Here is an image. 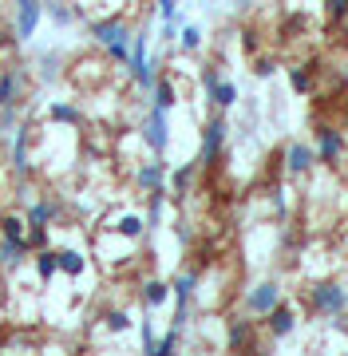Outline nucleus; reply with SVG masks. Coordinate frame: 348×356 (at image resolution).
Listing matches in <instances>:
<instances>
[{
    "instance_id": "1",
    "label": "nucleus",
    "mask_w": 348,
    "mask_h": 356,
    "mask_svg": "<svg viewBox=\"0 0 348 356\" xmlns=\"http://www.w3.org/2000/svg\"><path fill=\"white\" fill-rule=\"evenodd\" d=\"M88 36L99 44V48H107V56L115 60V64L127 67L131 60V40H135V32H131L119 16H107V20H91L88 24Z\"/></svg>"
},
{
    "instance_id": "2",
    "label": "nucleus",
    "mask_w": 348,
    "mask_h": 356,
    "mask_svg": "<svg viewBox=\"0 0 348 356\" xmlns=\"http://www.w3.org/2000/svg\"><path fill=\"white\" fill-rule=\"evenodd\" d=\"M309 309L317 317H340L348 309V289L336 281H317L309 289Z\"/></svg>"
},
{
    "instance_id": "3",
    "label": "nucleus",
    "mask_w": 348,
    "mask_h": 356,
    "mask_svg": "<svg viewBox=\"0 0 348 356\" xmlns=\"http://www.w3.org/2000/svg\"><path fill=\"white\" fill-rule=\"evenodd\" d=\"M28 64H8L0 72V107H24L28 95Z\"/></svg>"
},
{
    "instance_id": "4",
    "label": "nucleus",
    "mask_w": 348,
    "mask_h": 356,
    "mask_svg": "<svg viewBox=\"0 0 348 356\" xmlns=\"http://www.w3.org/2000/svg\"><path fill=\"white\" fill-rule=\"evenodd\" d=\"M226 139H230V123L222 119V115H214L206 123V131H202V151H198V166H214L222 159V151H226Z\"/></svg>"
},
{
    "instance_id": "5",
    "label": "nucleus",
    "mask_w": 348,
    "mask_h": 356,
    "mask_svg": "<svg viewBox=\"0 0 348 356\" xmlns=\"http://www.w3.org/2000/svg\"><path fill=\"white\" fill-rule=\"evenodd\" d=\"M40 20H44V0H13V32L20 44L36 36Z\"/></svg>"
},
{
    "instance_id": "6",
    "label": "nucleus",
    "mask_w": 348,
    "mask_h": 356,
    "mask_svg": "<svg viewBox=\"0 0 348 356\" xmlns=\"http://www.w3.org/2000/svg\"><path fill=\"white\" fill-rule=\"evenodd\" d=\"M194 289H198V273H179L174 277V285H170V297H174V329H186L190 325V301H194Z\"/></svg>"
},
{
    "instance_id": "7",
    "label": "nucleus",
    "mask_w": 348,
    "mask_h": 356,
    "mask_svg": "<svg viewBox=\"0 0 348 356\" xmlns=\"http://www.w3.org/2000/svg\"><path fill=\"white\" fill-rule=\"evenodd\" d=\"M142 143H147L155 154H167V147H170V111H163V107H151V111H147V119H142Z\"/></svg>"
},
{
    "instance_id": "8",
    "label": "nucleus",
    "mask_w": 348,
    "mask_h": 356,
    "mask_svg": "<svg viewBox=\"0 0 348 356\" xmlns=\"http://www.w3.org/2000/svg\"><path fill=\"white\" fill-rule=\"evenodd\" d=\"M273 305H281V285L277 281H258L254 289L245 293V309L258 313V317H265Z\"/></svg>"
},
{
    "instance_id": "9",
    "label": "nucleus",
    "mask_w": 348,
    "mask_h": 356,
    "mask_svg": "<svg viewBox=\"0 0 348 356\" xmlns=\"http://www.w3.org/2000/svg\"><path fill=\"white\" fill-rule=\"evenodd\" d=\"M32 131H28V123H20V127L13 131V151H8V159H13V170L20 178H32Z\"/></svg>"
},
{
    "instance_id": "10",
    "label": "nucleus",
    "mask_w": 348,
    "mask_h": 356,
    "mask_svg": "<svg viewBox=\"0 0 348 356\" xmlns=\"http://www.w3.org/2000/svg\"><path fill=\"white\" fill-rule=\"evenodd\" d=\"M317 163H329V166H336V159L345 154V139H340V131L336 127H329V123H321L317 127Z\"/></svg>"
},
{
    "instance_id": "11",
    "label": "nucleus",
    "mask_w": 348,
    "mask_h": 356,
    "mask_svg": "<svg viewBox=\"0 0 348 356\" xmlns=\"http://www.w3.org/2000/svg\"><path fill=\"white\" fill-rule=\"evenodd\" d=\"M167 163H163V154H155V163H142L139 170H135V186H139L142 194L151 191H167Z\"/></svg>"
},
{
    "instance_id": "12",
    "label": "nucleus",
    "mask_w": 348,
    "mask_h": 356,
    "mask_svg": "<svg viewBox=\"0 0 348 356\" xmlns=\"http://www.w3.org/2000/svg\"><path fill=\"white\" fill-rule=\"evenodd\" d=\"M313 163H317V151H313L309 143H289L285 147V166H289V175H309Z\"/></svg>"
},
{
    "instance_id": "13",
    "label": "nucleus",
    "mask_w": 348,
    "mask_h": 356,
    "mask_svg": "<svg viewBox=\"0 0 348 356\" xmlns=\"http://www.w3.org/2000/svg\"><path fill=\"white\" fill-rule=\"evenodd\" d=\"M24 261H32V250H28V242L0 238V269H4V273H16Z\"/></svg>"
},
{
    "instance_id": "14",
    "label": "nucleus",
    "mask_w": 348,
    "mask_h": 356,
    "mask_svg": "<svg viewBox=\"0 0 348 356\" xmlns=\"http://www.w3.org/2000/svg\"><path fill=\"white\" fill-rule=\"evenodd\" d=\"M44 16L52 20V28H60V32H67L72 24H79V8L76 4H67V0H44Z\"/></svg>"
},
{
    "instance_id": "15",
    "label": "nucleus",
    "mask_w": 348,
    "mask_h": 356,
    "mask_svg": "<svg viewBox=\"0 0 348 356\" xmlns=\"http://www.w3.org/2000/svg\"><path fill=\"white\" fill-rule=\"evenodd\" d=\"M265 329H270L277 341H285V337L297 329V313L289 305H273L270 313H265Z\"/></svg>"
},
{
    "instance_id": "16",
    "label": "nucleus",
    "mask_w": 348,
    "mask_h": 356,
    "mask_svg": "<svg viewBox=\"0 0 348 356\" xmlns=\"http://www.w3.org/2000/svg\"><path fill=\"white\" fill-rule=\"evenodd\" d=\"M139 297H142V305H147V313H155V309H163L170 301V285L163 277H151V281H142Z\"/></svg>"
},
{
    "instance_id": "17",
    "label": "nucleus",
    "mask_w": 348,
    "mask_h": 356,
    "mask_svg": "<svg viewBox=\"0 0 348 356\" xmlns=\"http://www.w3.org/2000/svg\"><path fill=\"white\" fill-rule=\"evenodd\" d=\"M24 218H28V226H52L56 218H60V202H56V198H40V202H28Z\"/></svg>"
},
{
    "instance_id": "18",
    "label": "nucleus",
    "mask_w": 348,
    "mask_h": 356,
    "mask_svg": "<svg viewBox=\"0 0 348 356\" xmlns=\"http://www.w3.org/2000/svg\"><path fill=\"white\" fill-rule=\"evenodd\" d=\"M111 234H119L123 242H139L142 234H147V218L142 214H119L111 222Z\"/></svg>"
},
{
    "instance_id": "19",
    "label": "nucleus",
    "mask_w": 348,
    "mask_h": 356,
    "mask_svg": "<svg viewBox=\"0 0 348 356\" xmlns=\"http://www.w3.org/2000/svg\"><path fill=\"white\" fill-rule=\"evenodd\" d=\"M32 269H36L40 285L56 281V273H60V257H56L52 245H44V250H36V254H32Z\"/></svg>"
},
{
    "instance_id": "20",
    "label": "nucleus",
    "mask_w": 348,
    "mask_h": 356,
    "mask_svg": "<svg viewBox=\"0 0 348 356\" xmlns=\"http://www.w3.org/2000/svg\"><path fill=\"white\" fill-rule=\"evenodd\" d=\"M56 257H60V273H64V277H83V273H88V254H79L72 245H60Z\"/></svg>"
},
{
    "instance_id": "21",
    "label": "nucleus",
    "mask_w": 348,
    "mask_h": 356,
    "mask_svg": "<svg viewBox=\"0 0 348 356\" xmlns=\"http://www.w3.org/2000/svg\"><path fill=\"white\" fill-rule=\"evenodd\" d=\"M48 119L60 123V127H79V123H83V111H79L76 103H67V99H52L48 103Z\"/></svg>"
},
{
    "instance_id": "22",
    "label": "nucleus",
    "mask_w": 348,
    "mask_h": 356,
    "mask_svg": "<svg viewBox=\"0 0 348 356\" xmlns=\"http://www.w3.org/2000/svg\"><path fill=\"white\" fill-rule=\"evenodd\" d=\"M206 99L214 103L218 111H230V107H238V99H242V95H238V83H233V79H226V76H222L218 83L210 88V95H206Z\"/></svg>"
},
{
    "instance_id": "23",
    "label": "nucleus",
    "mask_w": 348,
    "mask_h": 356,
    "mask_svg": "<svg viewBox=\"0 0 348 356\" xmlns=\"http://www.w3.org/2000/svg\"><path fill=\"white\" fill-rule=\"evenodd\" d=\"M179 103V88H174V79L170 76H158L155 88H151V107H163V111H170Z\"/></svg>"
},
{
    "instance_id": "24",
    "label": "nucleus",
    "mask_w": 348,
    "mask_h": 356,
    "mask_svg": "<svg viewBox=\"0 0 348 356\" xmlns=\"http://www.w3.org/2000/svg\"><path fill=\"white\" fill-rule=\"evenodd\" d=\"M245 344H254V325L238 317V321H230V329H226V348L238 353V348H245Z\"/></svg>"
},
{
    "instance_id": "25",
    "label": "nucleus",
    "mask_w": 348,
    "mask_h": 356,
    "mask_svg": "<svg viewBox=\"0 0 348 356\" xmlns=\"http://www.w3.org/2000/svg\"><path fill=\"white\" fill-rule=\"evenodd\" d=\"M194 175H198V163H182L179 170H170V175H167L170 191H174V194H186V191H190V182H194Z\"/></svg>"
},
{
    "instance_id": "26",
    "label": "nucleus",
    "mask_w": 348,
    "mask_h": 356,
    "mask_svg": "<svg viewBox=\"0 0 348 356\" xmlns=\"http://www.w3.org/2000/svg\"><path fill=\"white\" fill-rule=\"evenodd\" d=\"M0 238L24 242V238H28V218H20V214H4V218H0Z\"/></svg>"
},
{
    "instance_id": "27",
    "label": "nucleus",
    "mask_w": 348,
    "mask_h": 356,
    "mask_svg": "<svg viewBox=\"0 0 348 356\" xmlns=\"http://www.w3.org/2000/svg\"><path fill=\"white\" fill-rule=\"evenodd\" d=\"M131 313L127 309H111V313H103V329L111 332V337H123V332H131Z\"/></svg>"
},
{
    "instance_id": "28",
    "label": "nucleus",
    "mask_w": 348,
    "mask_h": 356,
    "mask_svg": "<svg viewBox=\"0 0 348 356\" xmlns=\"http://www.w3.org/2000/svg\"><path fill=\"white\" fill-rule=\"evenodd\" d=\"M60 64H64V60H60L56 51H44V56L36 60V67H40V83H52V79H60Z\"/></svg>"
},
{
    "instance_id": "29",
    "label": "nucleus",
    "mask_w": 348,
    "mask_h": 356,
    "mask_svg": "<svg viewBox=\"0 0 348 356\" xmlns=\"http://www.w3.org/2000/svg\"><path fill=\"white\" fill-rule=\"evenodd\" d=\"M202 40H206V32H202L198 24H182L179 28V48L182 51H198L202 48Z\"/></svg>"
},
{
    "instance_id": "30",
    "label": "nucleus",
    "mask_w": 348,
    "mask_h": 356,
    "mask_svg": "<svg viewBox=\"0 0 348 356\" xmlns=\"http://www.w3.org/2000/svg\"><path fill=\"white\" fill-rule=\"evenodd\" d=\"M179 344H182V329H174V325H170V332H163V337H158L155 356H170V353H179Z\"/></svg>"
},
{
    "instance_id": "31",
    "label": "nucleus",
    "mask_w": 348,
    "mask_h": 356,
    "mask_svg": "<svg viewBox=\"0 0 348 356\" xmlns=\"http://www.w3.org/2000/svg\"><path fill=\"white\" fill-rule=\"evenodd\" d=\"M139 337H142V353L155 356V348H158V332H155V321H151V317H142V321H139Z\"/></svg>"
},
{
    "instance_id": "32",
    "label": "nucleus",
    "mask_w": 348,
    "mask_h": 356,
    "mask_svg": "<svg viewBox=\"0 0 348 356\" xmlns=\"http://www.w3.org/2000/svg\"><path fill=\"white\" fill-rule=\"evenodd\" d=\"M20 127V107H0V139Z\"/></svg>"
},
{
    "instance_id": "33",
    "label": "nucleus",
    "mask_w": 348,
    "mask_h": 356,
    "mask_svg": "<svg viewBox=\"0 0 348 356\" xmlns=\"http://www.w3.org/2000/svg\"><path fill=\"white\" fill-rule=\"evenodd\" d=\"M289 88H293L297 95H309V88H313L309 72H305V67H289Z\"/></svg>"
},
{
    "instance_id": "34",
    "label": "nucleus",
    "mask_w": 348,
    "mask_h": 356,
    "mask_svg": "<svg viewBox=\"0 0 348 356\" xmlns=\"http://www.w3.org/2000/svg\"><path fill=\"white\" fill-rule=\"evenodd\" d=\"M28 250H32V254H36V250H44V245H48V226H28Z\"/></svg>"
},
{
    "instance_id": "35",
    "label": "nucleus",
    "mask_w": 348,
    "mask_h": 356,
    "mask_svg": "<svg viewBox=\"0 0 348 356\" xmlns=\"http://www.w3.org/2000/svg\"><path fill=\"white\" fill-rule=\"evenodd\" d=\"M273 72H277V60H270V56H254V76L258 79H270Z\"/></svg>"
},
{
    "instance_id": "36",
    "label": "nucleus",
    "mask_w": 348,
    "mask_h": 356,
    "mask_svg": "<svg viewBox=\"0 0 348 356\" xmlns=\"http://www.w3.org/2000/svg\"><path fill=\"white\" fill-rule=\"evenodd\" d=\"M324 13L333 20H348V0H324Z\"/></svg>"
},
{
    "instance_id": "37",
    "label": "nucleus",
    "mask_w": 348,
    "mask_h": 356,
    "mask_svg": "<svg viewBox=\"0 0 348 356\" xmlns=\"http://www.w3.org/2000/svg\"><path fill=\"white\" fill-rule=\"evenodd\" d=\"M198 79H202V91H206V95H210V88H214V83H218V79H222V72H218V67H214V64H206V67H202V76H198Z\"/></svg>"
},
{
    "instance_id": "38",
    "label": "nucleus",
    "mask_w": 348,
    "mask_h": 356,
    "mask_svg": "<svg viewBox=\"0 0 348 356\" xmlns=\"http://www.w3.org/2000/svg\"><path fill=\"white\" fill-rule=\"evenodd\" d=\"M258 44H261L258 32H254V28H245V32H242V48H245V56H258Z\"/></svg>"
},
{
    "instance_id": "39",
    "label": "nucleus",
    "mask_w": 348,
    "mask_h": 356,
    "mask_svg": "<svg viewBox=\"0 0 348 356\" xmlns=\"http://www.w3.org/2000/svg\"><path fill=\"white\" fill-rule=\"evenodd\" d=\"M155 8H158L163 20H174V16H179V0H155Z\"/></svg>"
}]
</instances>
